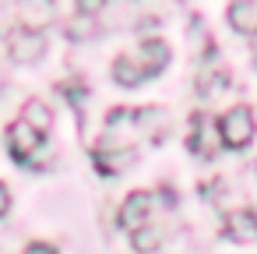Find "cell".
Returning a JSON list of instances; mask_svg holds the SVG:
<instances>
[{"label":"cell","instance_id":"obj_12","mask_svg":"<svg viewBox=\"0 0 257 254\" xmlns=\"http://www.w3.org/2000/svg\"><path fill=\"white\" fill-rule=\"evenodd\" d=\"M250 46H253V57H257V36H250Z\"/></svg>","mask_w":257,"mask_h":254},{"label":"cell","instance_id":"obj_7","mask_svg":"<svg viewBox=\"0 0 257 254\" xmlns=\"http://www.w3.org/2000/svg\"><path fill=\"white\" fill-rule=\"evenodd\" d=\"M225 236L236 240V243H250L257 240V212L250 208H236L225 215Z\"/></svg>","mask_w":257,"mask_h":254},{"label":"cell","instance_id":"obj_1","mask_svg":"<svg viewBox=\"0 0 257 254\" xmlns=\"http://www.w3.org/2000/svg\"><path fill=\"white\" fill-rule=\"evenodd\" d=\"M169 64V46L162 39H141L134 53H120L113 60V78L123 89H138L145 78H155Z\"/></svg>","mask_w":257,"mask_h":254},{"label":"cell","instance_id":"obj_5","mask_svg":"<svg viewBox=\"0 0 257 254\" xmlns=\"http://www.w3.org/2000/svg\"><path fill=\"white\" fill-rule=\"evenodd\" d=\"M155 198H159V194H148V191L127 194V201H123V208H120V226H123L127 233L145 229V226L152 222V215H155Z\"/></svg>","mask_w":257,"mask_h":254},{"label":"cell","instance_id":"obj_6","mask_svg":"<svg viewBox=\"0 0 257 254\" xmlns=\"http://www.w3.org/2000/svg\"><path fill=\"white\" fill-rule=\"evenodd\" d=\"M218 134H215V120L208 113H194L190 117V152L201 159H211L218 152Z\"/></svg>","mask_w":257,"mask_h":254},{"label":"cell","instance_id":"obj_10","mask_svg":"<svg viewBox=\"0 0 257 254\" xmlns=\"http://www.w3.org/2000/svg\"><path fill=\"white\" fill-rule=\"evenodd\" d=\"M25 254H57V247H50V243H39V240H36V243H29V247H25Z\"/></svg>","mask_w":257,"mask_h":254},{"label":"cell","instance_id":"obj_2","mask_svg":"<svg viewBox=\"0 0 257 254\" xmlns=\"http://www.w3.org/2000/svg\"><path fill=\"white\" fill-rule=\"evenodd\" d=\"M215 131H218V141L225 148H246L250 138H253V113L246 106H232L229 113L218 117Z\"/></svg>","mask_w":257,"mask_h":254},{"label":"cell","instance_id":"obj_3","mask_svg":"<svg viewBox=\"0 0 257 254\" xmlns=\"http://www.w3.org/2000/svg\"><path fill=\"white\" fill-rule=\"evenodd\" d=\"M4 138H8V152H11V159H15L18 166H36V152L46 145V138H43L39 131H32L25 120L8 124Z\"/></svg>","mask_w":257,"mask_h":254},{"label":"cell","instance_id":"obj_8","mask_svg":"<svg viewBox=\"0 0 257 254\" xmlns=\"http://www.w3.org/2000/svg\"><path fill=\"white\" fill-rule=\"evenodd\" d=\"M18 120H25L32 131H39L43 138L50 134V127H53V113H50V106L43 103V99H29L25 106H22V117Z\"/></svg>","mask_w":257,"mask_h":254},{"label":"cell","instance_id":"obj_11","mask_svg":"<svg viewBox=\"0 0 257 254\" xmlns=\"http://www.w3.org/2000/svg\"><path fill=\"white\" fill-rule=\"evenodd\" d=\"M8 208H11V191L8 184H0V215H8Z\"/></svg>","mask_w":257,"mask_h":254},{"label":"cell","instance_id":"obj_4","mask_svg":"<svg viewBox=\"0 0 257 254\" xmlns=\"http://www.w3.org/2000/svg\"><path fill=\"white\" fill-rule=\"evenodd\" d=\"M43 50H46V36H43V29H36V25H15V29L8 32V53H11L18 64H32V60H39Z\"/></svg>","mask_w":257,"mask_h":254},{"label":"cell","instance_id":"obj_9","mask_svg":"<svg viewBox=\"0 0 257 254\" xmlns=\"http://www.w3.org/2000/svg\"><path fill=\"white\" fill-rule=\"evenodd\" d=\"M229 22L246 32V36H257V0H243V4H232L229 8Z\"/></svg>","mask_w":257,"mask_h":254}]
</instances>
